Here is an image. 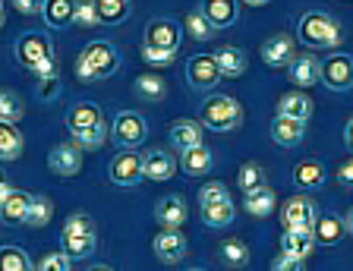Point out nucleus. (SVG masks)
<instances>
[{
  "mask_svg": "<svg viewBox=\"0 0 353 271\" xmlns=\"http://www.w3.org/2000/svg\"><path fill=\"white\" fill-rule=\"evenodd\" d=\"M120 70V51L110 41H88L76 57V79L101 82Z\"/></svg>",
  "mask_w": 353,
  "mask_h": 271,
  "instance_id": "1",
  "label": "nucleus"
},
{
  "mask_svg": "<svg viewBox=\"0 0 353 271\" xmlns=\"http://www.w3.org/2000/svg\"><path fill=\"white\" fill-rule=\"evenodd\" d=\"M341 26L331 19L328 13H306L296 22V41L303 48H312V51H331L341 48Z\"/></svg>",
  "mask_w": 353,
  "mask_h": 271,
  "instance_id": "2",
  "label": "nucleus"
},
{
  "mask_svg": "<svg viewBox=\"0 0 353 271\" xmlns=\"http://www.w3.org/2000/svg\"><path fill=\"white\" fill-rule=\"evenodd\" d=\"M199 123L208 132H230L243 123V108L234 95H212L202 101Z\"/></svg>",
  "mask_w": 353,
  "mask_h": 271,
  "instance_id": "3",
  "label": "nucleus"
},
{
  "mask_svg": "<svg viewBox=\"0 0 353 271\" xmlns=\"http://www.w3.org/2000/svg\"><path fill=\"white\" fill-rule=\"evenodd\" d=\"M148 136V123L142 120V114L136 110H120L114 117V126H110V139L114 145L123 148V152H132L136 145H142Z\"/></svg>",
  "mask_w": 353,
  "mask_h": 271,
  "instance_id": "4",
  "label": "nucleus"
},
{
  "mask_svg": "<svg viewBox=\"0 0 353 271\" xmlns=\"http://www.w3.org/2000/svg\"><path fill=\"white\" fill-rule=\"evenodd\" d=\"M16 60H19L26 70H35L44 60H57L54 57V41L44 32H26V35L16 41Z\"/></svg>",
  "mask_w": 353,
  "mask_h": 271,
  "instance_id": "5",
  "label": "nucleus"
},
{
  "mask_svg": "<svg viewBox=\"0 0 353 271\" xmlns=\"http://www.w3.org/2000/svg\"><path fill=\"white\" fill-rule=\"evenodd\" d=\"M322 86L331 92H350L353 88V57L350 54H328V60L322 63Z\"/></svg>",
  "mask_w": 353,
  "mask_h": 271,
  "instance_id": "6",
  "label": "nucleus"
},
{
  "mask_svg": "<svg viewBox=\"0 0 353 271\" xmlns=\"http://www.w3.org/2000/svg\"><path fill=\"white\" fill-rule=\"evenodd\" d=\"M316 218H319L316 202L309 196H294L281 205V224H284V230H312Z\"/></svg>",
  "mask_w": 353,
  "mask_h": 271,
  "instance_id": "7",
  "label": "nucleus"
},
{
  "mask_svg": "<svg viewBox=\"0 0 353 271\" xmlns=\"http://www.w3.org/2000/svg\"><path fill=\"white\" fill-rule=\"evenodd\" d=\"M259 54H262L265 66H272V70H287L296 57V38L278 32V35L265 38L262 48H259Z\"/></svg>",
  "mask_w": 353,
  "mask_h": 271,
  "instance_id": "8",
  "label": "nucleus"
},
{
  "mask_svg": "<svg viewBox=\"0 0 353 271\" xmlns=\"http://www.w3.org/2000/svg\"><path fill=\"white\" fill-rule=\"evenodd\" d=\"M186 82L196 92H212L221 82V70L214 63L212 54H196V57L186 60Z\"/></svg>",
  "mask_w": 353,
  "mask_h": 271,
  "instance_id": "9",
  "label": "nucleus"
},
{
  "mask_svg": "<svg viewBox=\"0 0 353 271\" xmlns=\"http://www.w3.org/2000/svg\"><path fill=\"white\" fill-rule=\"evenodd\" d=\"M145 177H142V154L139 152H120L114 154L110 161V183L123 186V190H132L139 186Z\"/></svg>",
  "mask_w": 353,
  "mask_h": 271,
  "instance_id": "10",
  "label": "nucleus"
},
{
  "mask_svg": "<svg viewBox=\"0 0 353 271\" xmlns=\"http://www.w3.org/2000/svg\"><path fill=\"white\" fill-rule=\"evenodd\" d=\"M190 218V205L180 192H170V196H161L154 202V221L161 224L164 230H180Z\"/></svg>",
  "mask_w": 353,
  "mask_h": 271,
  "instance_id": "11",
  "label": "nucleus"
},
{
  "mask_svg": "<svg viewBox=\"0 0 353 271\" xmlns=\"http://www.w3.org/2000/svg\"><path fill=\"white\" fill-rule=\"evenodd\" d=\"M183 26L174 19H152L145 26V48H161V51H180Z\"/></svg>",
  "mask_w": 353,
  "mask_h": 271,
  "instance_id": "12",
  "label": "nucleus"
},
{
  "mask_svg": "<svg viewBox=\"0 0 353 271\" xmlns=\"http://www.w3.org/2000/svg\"><path fill=\"white\" fill-rule=\"evenodd\" d=\"M186 237L180 234V230H161V234H154V240H152V252H154V259L158 262H164V265H176V262H183L186 259Z\"/></svg>",
  "mask_w": 353,
  "mask_h": 271,
  "instance_id": "13",
  "label": "nucleus"
},
{
  "mask_svg": "<svg viewBox=\"0 0 353 271\" xmlns=\"http://www.w3.org/2000/svg\"><path fill=\"white\" fill-rule=\"evenodd\" d=\"M32 196L22 190H13V186H3L0 190V221L7 228H16V224H26V212H29Z\"/></svg>",
  "mask_w": 353,
  "mask_h": 271,
  "instance_id": "14",
  "label": "nucleus"
},
{
  "mask_svg": "<svg viewBox=\"0 0 353 271\" xmlns=\"http://www.w3.org/2000/svg\"><path fill=\"white\" fill-rule=\"evenodd\" d=\"M287 76L300 92H306L309 86H322V60L316 54H296L294 63L287 66Z\"/></svg>",
  "mask_w": 353,
  "mask_h": 271,
  "instance_id": "15",
  "label": "nucleus"
},
{
  "mask_svg": "<svg viewBox=\"0 0 353 271\" xmlns=\"http://www.w3.org/2000/svg\"><path fill=\"white\" fill-rule=\"evenodd\" d=\"M48 168L57 177H76L82 170V148L76 142H60L48 154Z\"/></svg>",
  "mask_w": 353,
  "mask_h": 271,
  "instance_id": "16",
  "label": "nucleus"
},
{
  "mask_svg": "<svg viewBox=\"0 0 353 271\" xmlns=\"http://www.w3.org/2000/svg\"><path fill=\"white\" fill-rule=\"evenodd\" d=\"M176 174V161L174 154L164 152V148H152V152L142 154V177L152 180V183H164Z\"/></svg>",
  "mask_w": 353,
  "mask_h": 271,
  "instance_id": "17",
  "label": "nucleus"
},
{
  "mask_svg": "<svg viewBox=\"0 0 353 271\" xmlns=\"http://www.w3.org/2000/svg\"><path fill=\"white\" fill-rule=\"evenodd\" d=\"M168 139H170V145H174L180 154L190 152V148L202 145V123H199V120H186V117L183 120H174V123H170Z\"/></svg>",
  "mask_w": 353,
  "mask_h": 271,
  "instance_id": "18",
  "label": "nucleus"
},
{
  "mask_svg": "<svg viewBox=\"0 0 353 271\" xmlns=\"http://www.w3.org/2000/svg\"><path fill=\"white\" fill-rule=\"evenodd\" d=\"M278 117H287V120H296V123H306L312 117V98L306 92H284L278 98Z\"/></svg>",
  "mask_w": 353,
  "mask_h": 271,
  "instance_id": "19",
  "label": "nucleus"
},
{
  "mask_svg": "<svg viewBox=\"0 0 353 271\" xmlns=\"http://www.w3.org/2000/svg\"><path fill=\"white\" fill-rule=\"evenodd\" d=\"M316 234L312 230H284L281 234V252L284 256H294V259H303L306 262L312 252H316Z\"/></svg>",
  "mask_w": 353,
  "mask_h": 271,
  "instance_id": "20",
  "label": "nucleus"
},
{
  "mask_svg": "<svg viewBox=\"0 0 353 271\" xmlns=\"http://www.w3.org/2000/svg\"><path fill=\"white\" fill-rule=\"evenodd\" d=\"M199 10H202V16L208 19L212 29H230L236 22V13H240V3H234V0H205Z\"/></svg>",
  "mask_w": 353,
  "mask_h": 271,
  "instance_id": "21",
  "label": "nucleus"
},
{
  "mask_svg": "<svg viewBox=\"0 0 353 271\" xmlns=\"http://www.w3.org/2000/svg\"><path fill=\"white\" fill-rule=\"evenodd\" d=\"M212 57L221 70V79H240V76L246 73V54H243L236 44H224Z\"/></svg>",
  "mask_w": 353,
  "mask_h": 271,
  "instance_id": "22",
  "label": "nucleus"
},
{
  "mask_svg": "<svg viewBox=\"0 0 353 271\" xmlns=\"http://www.w3.org/2000/svg\"><path fill=\"white\" fill-rule=\"evenodd\" d=\"M272 139L278 142L281 148H294L306 139V123H296V120H287L274 114L272 120Z\"/></svg>",
  "mask_w": 353,
  "mask_h": 271,
  "instance_id": "23",
  "label": "nucleus"
},
{
  "mask_svg": "<svg viewBox=\"0 0 353 271\" xmlns=\"http://www.w3.org/2000/svg\"><path fill=\"white\" fill-rule=\"evenodd\" d=\"M325 180H328V170H325V164L316 161V158H306V161H300L294 168V183L300 186L303 192L325 186Z\"/></svg>",
  "mask_w": 353,
  "mask_h": 271,
  "instance_id": "24",
  "label": "nucleus"
},
{
  "mask_svg": "<svg viewBox=\"0 0 353 271\" xmlns=\"http://www.w3.org/2000/svg\"><path fill=\"white\" fill-rule=\"evenodd\" d=\"M101 120H104L101 108L92 101H79L66 110V126H70V132H82V130H88V126L101 123Z\"/></svg>",
  "mask_w": 353,
  "mask_h": 271,
  "instance_id": "25",
  "label": "nucleus"
},
{
  "mask_svg": "<svg viewBox=\"0 0 353 271\" xmlns=\"http://www.w3.org/2000/svg\"><path fill=\"white\" fill-rule=\"evenodd\" d=\"M312 234H316V243H325V246H338L344 240L347 228H344V218L338 214H319L316 224H312Z\"/></svg>",
  "mask_w": 353,
  "mask_h": 271,
  "instance_id": "26",
  "label": "nucleus"
},
{
  "mask_svg": "<svg viewBox=\"0 0 353 271\" xmlns=\"http://www.w3.org/2000/svg\"><path fill=\"white\" fill-rule=\"evenodd\" d=\"M199 214H202V224L212 230L218 228H228V224H234V202L230 199H221V202H208V205H199Z\"/></svg>",
  "mask_w": 353,
  "mask_h": 271,
  "instance_id": "27",
  "label": "nucleus"
},
{
  "mask_svg": "<svg viewBox=\"0 0 353 271\" xmlns=\"http://www.w3.org/2000/svg\"><path fill=\"white\" fill-rule=\"evenodd\" d=\"M132 95L142 98V101H164L168 82H164V76H158V73H142V76H136V82H132Z\"/></svg>",
  "mask_w": 353,
  "mask_h": 271,
  "instance_id": "28",
  "label": "nucleus"
},
{
  "mask_svg": "<svg viewBox=\"0 0 353 271\" xmlns=\"http://www.w3.org/2000/svg\"><path fill=\"white\" fill-rule=\"evenodd\" d=\"M212 164H214L212 148H205V145H196V148H190V152L180 154V170H183L186 177L208 174V170H212Z\"/></svg>",
  "mask_w": 353,
  "mask_h": 271,
  "instance_id": "29",
  "label": "nucleus"
},
{
  "mask_svg": "<svg viewBox=\"0 0 353 271\" xmlns=\"http://www.w3.org/2000/svg\"><path fill=\"white\" fill-rule=\"evenodd\" d=\"M218 259H221V265H228V268H246V265H250V246H246L240 237H230V240L218 243Z\"/></svg>",
  "mask_w": 353,
  "mask_h": 271,
  "instance_id": "30",
  "label": "nucleus"
},
{
  "mask_svg": "<svg viewBox=\"0 0 353 271\" xmlns=\"http://www.w3.org/2000/svg\"><path fill=\"white\" fill-rule=\"evenodd\" d=\"M26 139L16 130V123H0V161H19Z\"/></svg>",
  "mask_w": 353,
  "mask_h": 271,
  "instance_id": "31",
  "label": "nucleus"
},
{
  "mask_svg": "<svg viewBox=\"0 0 353 271\" xmlns=\"http://www.w3.org/2000/svg\"><path fill=\"white\" fill-rule=\"evenodd\" d=\"M236 186L243 190V196H246V192H256V190H265V186H268V174H265L262 164L246 161L236 170Z\"/></svg>",
  "mask_w": 353,
  "mask_h": 271,
  "instance_id": "32",
  "label": "nucleus"
},
{
  "mask_svg": "<svg viewBox=\"0 0 353 271\" xmlns=\"http://www.w3.org/2000/svg\"><path fill=\"white\" fill-rule=\"evenodd\" d=\"M274 205H278V196H274L268 186L256 190V192H246V199H243V208H246V214H252V218H268V214L274 212Z\"/></svg>",
  "mask_w": 353,
  "mask_h": 271,
  "instance_id": "33",
  "label": "nucleus"
},
{
  "mask_svg": "<svg viewBox=\"0 0 353 271\" xmlns=\"http://www.w3.org/2000/svg\"><path fill=\"white\" fill-rule=\"evenodd\" d=\"M0 271H35V262L22 246H0Z\"/></svg>",
  "mask_w": 353,
  "mask_h": 271,
  "instance_id": "34",
  "label": "nucleus"
},
{
  "mask_svg": "<svg viewBox=\"0 0 353 271\" xmlns=\"http://www.w3.org/2000/svg\"><path fill=\"white\" fill-rule=\"evenodd\" d=\"M41 13L51 29H66L73 22V0H48Z\"/></svg>",
  "mask_w": 353,
  "mask_h": 271,
  "instance_id": "35",
  "label": "nucleus"
},
{
  "mask_svg": "<svg viewBox=\"0 0 353 271\" xmlns=\"http://www.w3.org/2000/svg\"><path fill=\"white\" fill-rule=\"evenodd\" d=\"M54 218V202L48 196H32L29 212H26V228H44Z\"/></svg>",
  "mask_w": 353,
  "mask_h": 271,
  "instance_id": "36",
  "label": "nucleus"
},
{
  "mask_svg": "<svg viewBox=\"0 0 353 271\" xmlns=\"http://www.w3.org/2000/svg\"><path fill=\"white\" fill-rule=\"evenodd\" d=\"M26 114V104H22L19 92L13 88H0V123H16Z\"/></svg>",
  "mask_w": 353,
  "mask_h": 271,
  "instance_id": "37",
  "label": "nucleus"
},
{
  "mask_svg": "<svg viewBox=\"0 0 353 271\" xmlns=\"http://www.w3.org/2000/svg\"><path fill=\"white\" fill-rule=\"evenodd\" d=\"M60 246L70 259H88L92 252L98 250V234H88V237H60Z\"/></svg>",
  "mask_w": 353,
  "mask_h": 271,
  "instance_id": "38",
  "label": "nucleus"
},
{
  "mask_svg": "<svg viewBox=\"0 0 353 271\" xmlns=\"http://www.w3.org/2000/svg\"><path fill=\"white\" fill-rule=\"evenodd\" d=\"M130 13L132 7L126 0H98V16H101L104 26H120Z\"/></svg>",
  "mask_w": 353,
  "mask_h": 271,
  "instance_id": "39",
  "label": "nucleus"
},
{
  "mask_svg": "<svg viewBox=\"0 0 353 271\" xmlns=\"http://www.w3.org/2000/svg\"><path fill=\"white\" fill-rule=\"evenodd\" d=\"M104 139H108V123H95V126H88V130L82 132H73V142L82 148V152H95V148L104 145Z\"/></svg>",
  "mask_w": 353,
  "mask_h": 271,
  "instance_id": "40",
  "label": "nucleus"
},
{
  "mask_svg": "<svg viewBox=\"0 0 353 271\" xmlns=\"http://www.w3.org/2000/svg\"><path fill=\"white\" fill-rule=\"evenodd\" d=\"M183 32L192 38V41H208L214 35V29L208 26V19L202 16V10H190L183 19Z\"/></svg>",
  "mask_w": 353,
  "mask_h": 271,
  "instance_id": "41",
  "label": "nucleus"
},
{
  "mask_svg": "<svg viewBox=\"0 0 353 271\" xmlns=\"http://www.w3.org/2000/svg\"><path fill=\"white\" fill-rule=\"evenodd\" d=\"M88 234H98L95 230V221H92V214L85 212H76L66 218L63 230H60V237H88Z\"/></svg>",
  "mask_w": 353,
  "mask_h": 271,
  "instance_id": "42",
  "label": "nucleus"
},
{
  "mask_svg": "<svg viewBox=\"0 0 353 271\" xmlns=\"http://www.w3.org/2000/svg\"><path fill=\"white\" fill-rule=\"evenodd\" d=\"M73 22L82 29H92V26H101V16H98V0H79L73 3Z\"/></svg>",
  "mask_w": 353,
  "mask_h": 271,
  "instance_id": "43",
  "label": "nucleus"
},
{
  "mask_svg": "<svg viewBox=\"0 0 353 271\" xmlns=\"http://www.w3.org/2000/svg\"><path fill=\"white\" fill-rule=\"evenodd\" d=\"M139 57L145 60L148 66H154V70H164V66H170L176 60V51H161V48H145V44H142Z\"/></svg>",
  "mask_w": 353,
  "mask_h": 271,
  "instance_id": "44",
  "label": "nucleus"
},
{
  "mask_svg": "<svg viewBox=\"0 0 353 271\" xmlns=\"http://www.w3.org/2000/svg\"><path fill=\"white\" fill-rule=\"evenodd\" d=\"M221 199H230L228 196V186L221 180H208V183L199 186V205H208V202H221Z\"/></svg>",
  "mask_w": 353,
  "mask_h": 271,
  "instance_id": "45",
  "label": "nucleus"
},
{
  "mask_svg": "<svg viewBox=\"0 0 353 271\" xmlns=\"http://www.w3.org/2000/svg\"><path fill=\"white\" fill-rule=\"evenodd\" d=\"M70 262H73V259L66 256V252H48V256L35 265V271H70Z\"/></svg>",
  "mask_w": 353,
  "mask_h": 271,
  "instance_id": "46",
  "label": "nucleus"
},
{
  "mask_svg": "<svg viewBox=\"0 0 353 271\" xmlns=\"http://www.w3.org/2000/svg\"><path fill=\"white\" fill-rule=\"evenodd\" d=\"M60 76H54V79H38L35 82V95L41 98V101H57L60 98Z\"/></svg>",
  "mask_w": 353,
  "mask_h": 271,
  "instance_id": "47",
  "label": "nucleus"
},
{
  "mask_svg": "<svg viewBox=\"0 0 353 271\" xmlns=\"http://www.w3.org/2000/svg\"><path fill=\"white\" fill-rule=\"evenodd\" d=\"M272 271H306V262H303V259H294V256H284V252H281V256L272 262Z\"/></svg>",
  "mask_w": 353,
  "mask_h": 271,
  "instance_id": "48",
  "label": "nucleus"
},
{
  "mask_svg": "<svg viewBox=\"0 0 353 271\" xmlns=\"http://www.w3.org/2000/svg\"><path fill=\"white\" fill-rule=\"evenodd\" d=\"M32 76H35V82L38 79H54L57 76V60H44V63H38L35 70H29Z\"/></svg>",
  "mask_w": 353,
  "mask_h": 271,
  "instance_id": "49",
  "label": "nucleus"
},
{
  "mask_svg": "<svg viewBox=\"0 0 353 271\" xmlns=\"http://www.w3.org/2000/svg\"><path fill=\"white\" fill-rule=\"evenodd\" d=\"M338 183L347 186V190H353V158H347V161L338 168Z\"/></svg>",
  "mask_w": 353,
  "mask_h": 271,
  "instance_id": "50",
  "label": "nucleus"
},
{
  "mask_svg": "<svg viewBox=\"0 0 353 271\" xmlns=\"http://www.w3.org/2000/svg\"><path fill=\"white\" fill-rule=\"evenodd\" d=\"M13 7L19 10L22 16H35V13H41V10H44V3H35V0H16Z\"/></svg>",
  "mask_w": 353,
  "mask_h": 271,
  "instance_id": "51",
  "label": "nucleus"
},
{
  "mask_svg": "<svg viewBox=\"0 0 353 271\" xmlns=\"http://www.w3.org/2000/svg\"><path fill=\"white\" fill-rule=\"evenodd\" d=\"M344 145L353 152V114H350V120H347V126H344Z\"/></svg>",
  "mask_w": 353,
  "mask_h": 271,
  "instance_id": "52",
  "label": "nucleus"
},
{
  "mask_svg": "<svg viewBox=\"0 0 353 271\" xmlns=\"http://www.w3.org/2000/svg\"><path fill=\"white\" fill-rule=\"evenodd\" d=\"M344 228H347V234L353 237V205L347 208V214H344Z\"/></svg>",
  "mask_w": 353,
  "mask_h": 271,
  "instance_id": "53",
  "label": "nucleus"
},
{
  "mask_svg": "<svg viewBox=\"0 0 353 271\" xmlns=\"http://www.w3.org/2000/svg\"><path fill=\"white\" fill-rule=\"evenodd\" d=\"M88 271H117V268H114V265H108V262H98V265H92Z\"/></svg>",
  "mask_w": 353,
  "mask_h": 271,
  "instance_id": "54",
  "label": "nucleus"
},
{
  "mask_svg": "<svg viewBox=\"0 0 353 271\" xmlns=\"http://www.w3.org/2000/svg\"><path fill=\"white\" fill-rule=\"evenodd\" d=\"M7 186V174H3V168H0V190Z\"/></svg>",
  "mask_w": 353,
  "mask_h": 271,
  "instance_id": "55",
  "label": "nucleus"
},
{
  "mask_svg": "<svg viewBox=\"0 0 353 271\" xmlns=\"http://www.w3.org/2000/svg\"><path fill=\"white\" fill-rule=\"evenodd\" d=\"M3 22H7V16H3V3H0V29H3Z\"/></svg>",
  "mask_w": 353,
  "mask_h": 271,
  "instance_id": "56",
  "label": "nucleus"
},
{
  "mask_svg": "<svg viewBox=\"0 0 353 271\" xmlns=\"http://www.w3.org/2000/svg\"><path fill=\"white\" fill-rule=\"evenodd\" d=\"M186 271H205V268H186Z\"/></svg>",
  "mask_w": 353,
  "mask_h": 271,
  "instance_id": "57",
  "label": "nucleus"
}]
</instances>
